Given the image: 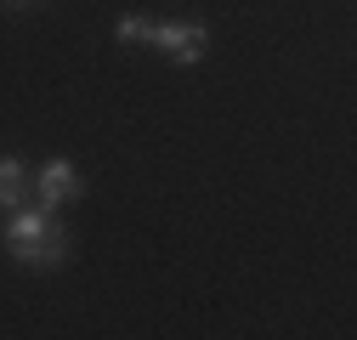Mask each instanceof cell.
<instances>
[{
  "label": "cell",
  "mask_w": 357,
  "mask_h": 340,
  "mask_svg": "<svg viewBox=\"0 0 357 340\" xmlns=\"http://www.w3.org/2000/svg\"><path fill=\"white\" fill-rule=\"evenodd\" d=\"M0 249H6L17 267H29V272H57L74 255L68 227L57 222V210H46V204L0 210Z\"/></svg>",
  "instance_id": "cell-1"
},
{
  "label": "cell",
  "mask_w": 357,
  "mask_h": 340,
  "mask_svg": "<svg viewBox=\"0 0 357 340\" xmlns=\"http://www.w3.org/2000/svg\"><path fill=\"white\" fill-rule=\"evenodd\" d=\"M114 40L119 46H137V40H148V46H165L170 63H204V46H210V29L204 23H148V17H119L114 23Z\"/></svg>",
  "instance_id": "cell-2"
},
{
  "label": "cell",
  "mask_w": 357,
  "mask_h": 340,
  "mask_svg": "<svg viewBox=\"0 0 357 340\" xmlns=\"http://www.w3.org/2000/svg\"><path fill=\"white\" fill-rule=\"evenodd\" d=\"M79 193H85V182H79V170H74L68 159H52V164L34 176V204H46V210H63V204H74Z\"/></svg>",
  "instance_id": "cell-3"
},
{
  "label": "cell",
  "mask_w": 357,
  "mask_h": 340,
  "mask_svg": "<svg viewBox=\"0 0 357 340\" xmlns=\"http://www.w3.org/2000/svg\"><path fill=\"white\" fill-rule=\"evenodd\" d=\"M29 204V170L17 153H0V210H17Z\"/></svg>",
  "instance_id": "cell-4"
},
{
  "label": "cell",
  "mask_w": 357,
  "mask_h": 340,
  "mask_svg": "<svg viewBox=\"0 0 357 340\" xmlns=\"http://www.w3.org/2000/svg\"><path fill=\"white\" fill-rule=\"evenodd\" d=\"M12 6H34V0H12Z\"/></svg>",
  "instance_id": "cell-5"
}]
</instances>
